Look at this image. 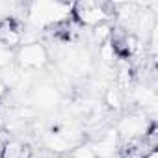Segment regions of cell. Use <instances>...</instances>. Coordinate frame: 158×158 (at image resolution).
I'll return each instance as SVG.
<instances>
[{
	"label": "cell",
	"instance_id": "1",
	"mask_svg": "<svg viewBox=\"0 0 158 158\" xmlns=\"http://www.w3.org/2000/svg\"><path fill=\"white\" fill-rule=\"evenodd\" d=\"M73 13V4L67 2H52V0H39L28 6V19L35 28L58 26L69 19Z\"/></svg>",
	"mask_w": 158,
	"mask_h": 158
},
{
	"label": "cell",
	"instance_id": "2",
	"mask_svg": "<svg viewBox=\"0 0 158 158\" xmlns=\"http://www.w3.org/2000/svg\"><path fill=\"white\" fill-rule=\"evenodd\" d=\"M74 19L84 24V26H97L106 23L114 15V6L106 2H76L73 4V13Z\"/></svg>",
	"mask_w": 158,
	"mask_h": 158
},
{
	"label": "cell",
	"instance_id": "3",
	"mask_svg": "<svg viewBox=\"0 0 158 158\" xmlns=\"http://www.w3.org/2000/svg\"><path fill=\"white\" fill-rule=\"evenodd\" d=\"M15 60L19 61V65L23 69L35 71V69H43L47 65L48 52L41 43H24V45L19 47V50L15 54Z\"/></svg>",
	"mask_w": 158,
	"mask_h": 158
},
{
	"label": "cell",
	"instance_id": "4",
	"mask_svg": "<svg viewBox=\"0 0 158 158\" xmlns=\"http://www.w3.org/2000/svg\"><path fill=\"white\" fill-rule=\"evenodd\" d=\"M147 130H149V123L145 115H127L125 119H121L115 132L125 141H136V139H143Z\"/></svg>",
	"mask_w": 158,
	"mask_h": 158
},
{
	"label": "cell",
	"instance_id": "5",
	"mask_svg": "<svg viewBox=\"0 0 158 158\" xmlns=\"http://www.w3.org/2000/svg\"><path fill=\"white\" fill-rule=\"evenodd\" d=\"M23 37H24V28L21 21H17L15 17L0 19V45L13 48L23 43Z\"/></svg>",
	"mask_w": 158,
	"mask_h": 158
},
{
	"label": "cell",
	"instance_id": "6",
	"mask_svg": "<svg viewBox=\"0 0 158 158\" xmlns=\"http://www.w3.org/2000/svg\"><path fill=\"white\" fill-rule=\"evenodd\" d=\"M0 158H32V147L21 139H8L0 145Z\"/></svg>",
	"mask_w": 158,
	"mask_h": 158
},
{
	"label": "cell",
	"instance_id": "7",
	"mask_svg": "<svg viewBox=\"0 0 158 158\" xmlns=\"http://www.w3.org/2000/svg\"><path fill=\"white\" fill-rule=\"evenodd\" d=\"M58 101H60V93L52 86H41L34 93V104L39 106V108H43V110L54 108L58 104Z\"/></svg>",
	"mask_w": 158,
	"mask_h": 158
},
{
	"label": "cell",
	"instance_id": "8",
	"mask_svg": "<svg viewBox=\"0 0 158 158\" xmlns=\"http://www.w3.org/2000/svg\"><path fill=\"white\" fill-rule=\"evenodd\" d=\"M104 99H106L108 108H112V110H115V112L121 110L123 104H125V93H123L121 88H110V89L106 91Z\"/></svg>",
	"mask_w": 158,
	"mask_h": 158
},
{
	"label": "cell",
	"instance_id": "9",
	"mask_svg": "<svg viewBox=\"0 0 158 158\" xmlns=\"http://www.w3.org/2000/svg\"><path fill=\"white\" fill-rule=\"evenodd\" d=\"M112 26L110 24H106V23H102V24H97V26H93V37H95V41L102 47V45H106L108 41H110V37H112Z\"/></svg>",
	"mask_w": 158,
	"mask_h": 158
},
{
	"label": "cell",
	"instance_id": "10",
	"mask_svg": "<svg viewBox=\"0 0 158 158\" xmlns=\"http://www.w3.org/2000/svg\"><path fill=\"white\" fill-rule=\"evenodd\" d=\"M13 58H15V54L11 52V48H8V47H4V45H0V69H4V67L11 65Z\"/></svg>",
	"mask_w": 158,
	"mask_h": 158
},
{
	"label": "cell",
	"instance_id": "11",
	"mask_svg": "<svg viewBox=\"0 0 158 158\" xmlns=\"http://www.w3.org/2000/svg\"><path fill=\"white\" fill-rule=\"evenodd\" d=\"M143 158H158V151H156V149H149V151L143 154Z\"/></svg>",
	"mask_w": 158,
	"mask_h": 158
},
{
	"label": "cell",
	"instance_id": "12",
	"mask_svg": "<svg viewBox=\"0 0 158 158\" xmlns=\"http://www.w3.org/2000/svg\"><path fill=\"white\" fill-rule=\"evenodd\" d=\"M6 93H8V86H6L2 80H0V101H2V99L6 97Z\"/></svg>",
	"mask_w": 158,
	"mask_h": 158
}]
</instances>
